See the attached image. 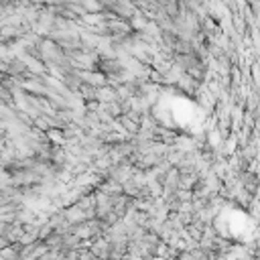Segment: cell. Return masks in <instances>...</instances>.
I'll list each match as a JSON object with an SVG mask.
<instances>
[]
</instances>
